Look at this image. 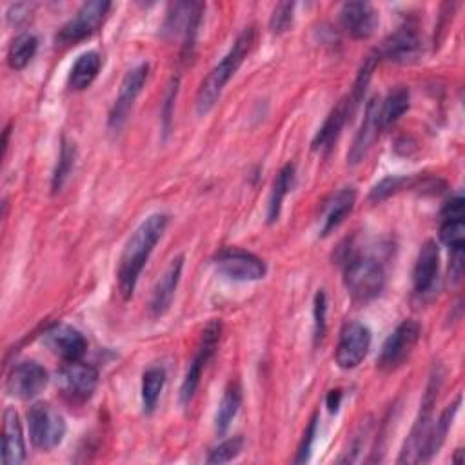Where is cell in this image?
<instances>
[{"mask_svg":"<svg viewBox=\"0 0 465 465\" xmlns=\"http://www.w3.org/2000/svg\"><path fill=\"white\" fill-rule=\"evenodd\" d=\"M381 131V125H380V98L374 96L369 104H367V109H365V116H363V122L352 140V145H351V151L347 154V160L349 163L356 165L360 163L369 149L372 147L374 140L378 138Z\"/></svg>","mask_w":465,"mask_h":465,"instance_id":"19","label":"cell"},{"mask_svg":"<svg viewBox=\"0 0 465 465\" xmlns=\"http://www.w3.org/2000/svg\"><path fill=\"white\" fill-rule=\"evenodd\" d=\"M450 280L458 283L463 274V249H452L450 251Z\"/></svg>","mask_w":465,"mask_h":465,"instance_id":"39","label":"cell"},{"mask_svg":"<svg viewBox=\"0 0 465 465\" xmlns=\"http://www.w3.org/2000/svg\"><path fill=\"white\" fill-rule=\"evenodd\" d=\"M340 398H341V392H340V391H331V392L327 394V407H329L331 412H334V411L338 409Z\"/></svg>","mask_w":465,"mask_h":465,"instance_id":"41","label":"cell"},{"mask_svg":"<svg viewBox=\"0 0 465 465\" xmlns=\"http://www.w3.org/2000/svg\"><path fill=\"white\" fill-rule=\"evenodd\" d=\"M243 447V438L242 436H232L225 441H222L220 445H216L209 456H207V463H227L231 460H234L240 450Z\"/></svg>","mask_w":465,"mask_h":465,"instance_id":"34","label":"cell"},{"mask_svg":"<svg viewBox=\"0 0 465 465\" xmlns=\"http://www.w3.org/2000/svg\"><path fill=\"white\" fill-rule=\"evenodd\" d=\"M371 331L360 322H349L341 327L336 345V363L341 369L358 367L371 349Z\"/></svg>","mask_w":465,"mask_h":465,"instance_id":"13","label":"cell"},{"mask_svg":"<svg viewBox=\"0 0 465 465\" xmlns=\"http://www.w3.org/2000/svg\"><path fill=\"white\" fill-rule=\"evenodd\" d=\"M438 380H430L425 398L421 401V409L420 414L411 429V434L405 440V445L401 449V454L398 458V463H418L420 452L423 449V443L427 440V434L430 430L432 425V405L436 401V394H438V387H440V376H436Z\"/></svg>","mask_w":465,"mask_h":465,"instance_id":"12","label":"cell"},{"mask_svg":"<svg viewBox=\"0 0 465 465\" xmlns=\"http://www.w3.org/2000/svg\"><path fill=\"white\" fill-rule=\"evenodd\" d=\"M420 338V325L412 320L401 322L383 341L380 356H378V367L383 371H394L398 369L412 352L414 345Z\"/></svg>","mask_w":465,"mask_h":465,"instance_id":"8","label":"cell"},{"mask_svg":"<svg viewBox=\"0 0 465 465\" xmlns=\"http://www.w3.org/2000/svg\"><path fill=\"white\" fill-rule=\"evenodd\" d=\"M100 67H102V58L96 51L82 53L71 67L69 80H67L69 87L74 91L87 89L93 84V80L98 76Z\"/></svg>","mask_w":465,"mask_h":465,"instance_id":"25","label":"cell"},{"mask_svg":"<svg viewBox=\"0 0 465 465\" xmlns=\"http://www.w3.org/2000/svg\"><path fill=\"white\" fill-rule=\"evenodd\" d=\"M31 443L40 450H51L58 447L65 436V421L47 403H35L27 412Z\"/></svg>","mask_w":465,"mask_h":465,"instance_id":"4","label":"cell"},{"mask_svg":"<svg viewBox=\"0 0 465 465\" xmlns=\"http://www.w3.org/2000/svg\"><path fill=\"white\" fill-rule=\"evenodd\" d=\"M343 283L352 302L369 303L383 291L385 269L372 254L351 252L345 258Z\"/></svg>","mask_w":465,"mask_h":465,"instance_id":"3","label":"cell"},{"mask_svg":"<svg viewBox=\"0 0 465 465\" xmlns=\"http://www.w3.org/2000/svg\"><path fill=\"white\" fill-rule=\"evenodd\" d=\"M74 160H76V149L73 143H69L67 140L62 142V147H60V154H58V162H56V167L53 171V178H51V189L53 193L60 191L67 178L71 176V171L74 167Z\"/></svg>","mask_w":465,"mask_h":465,"instance_id":"31","label":"cell"},{"mask_svg":"<svg viewBox=\"0 0 465 465\" xmlns=\"http://www.w3.org/2000/svg\"><path fill=\"white\" fill-rule=\"evenodd\" d=\"M351 118L349 114V109H347V102L345 100H340L332 109L331 113L327 114L325 122L322 124V127L318 129V133L314 134L312 138V149L318 151V153H325L329 151L334 142L338 140L345 122Z\"/></svg>","mask_w":465,"mask_h":465,"instance_id":"22","label":"cell"},{"mask_svg":"<svg viewBox=\"0 0 465 465\" xmlns=\"http://www.w3.org/2000/svg\"><path fill=\"white\" fill-rule=\"evenodd\" d=\"M312 314H314V343L322 341L325 336V329H327V296L325 292L320 289L314 296V307H312Z\"/></svg>","mask_w":465,"mask_h":465,"instance_id":"35","label":"cell"},{"mask_svg":"<svg viewBox=\"0 0 465 465\" xmlns=\"http://www.w3.org/2000/svg\"><path fill=\"white\" fill-rule=\"evenodd\" d=\"M42 343L58 358H62L65 363L67 361H78L85 351H87V341L84 338V334L67 325V323H54L51 325L44 336H42Z\"/></svg>","mask_w":465,"mask_h":465,"instance_id":"16","label":"cell"},{"mask_svg":"<svg viewBox=\"0 0 465 465\" xmlns=\"http://www.w3.org/2000/svg\"><path fill=\"white\" fill-rule=\"evenodd\" d=\"M202 13H203V4H194V2L173 4L167 13L163 31L169 35L180 33L183 36V44H182L183 58H189L193 54Z\"/></svg>","mask_w":465,"mask_h":465,"instance_id":"9","label":"cell"},{"mask_svg":"<svg viewBox=\"0 0 465 465\" xmlns=\"http://www.w3.org/2000/svg\"><path fill=\"white\" fill-rule=\"evenodd\" d=\"M378 56L387 58L391 62H411L420 53V38L412 25H401L396 29L381 45L380 51H376Z\"/></svg>","mask_w":465,"mask_h":465,"instance_id":"20","label":"cell"},{"mask_svg":"<svg viewBox=\"0 0 465 465\" xmlns=\"http://www.w3.org/2000/svg\"><path fill=\"white\" fill-rule=\"evenodd\" d=\"M47 381H49L47 371L40 363L27 360L15 365L9 371L5 378V391L13 398L31 400L45 389Z\"/></svg>","mask_w":465,"mask_h":465,"instance_id":"14","label":"cell"},{"mask_svg":"<svg viewBox=\"0 0 465 465\" xmlns=\"http://www.w3.org/2000/svg\"><path fill=\"white\" fill-rule=\"evenodd\" d=\"M409 89L405 85H396L387 93L383 100H380V125L387 129L392 125L407 109H409Z\"/></svg>","mask_w":465,"mask_h":465,"instance_id":"26","label":"cell"},{"mask_svg":"<svg viewBox=\"0 0 465 465\" xmlns=\"http://www.w3.org/2000/svg\"><path fill=\"white\" fill-rule=\"evenodd\" d=\"M220 332H222V325L218 320H213L205 325L203 332H202V338H200V343H198V349L187 367V372H185V378L182 381V387H180V401L182 403H189L200 385V378L203 374V369L205 365L209 363V360L213 358L216 347H218V340H220Z\"/></svg>","mask_w":465,"mask_h":465,"instance_id":"5","label":"cell"},{"mask_svg":"<svg viewBox=\"0 0 465 465\" xmlns=\"http://www.w3.org/2000/svg\"><path fill=\"white\" fill-rule=\"evenodd\" d=\"M240 405H242V389L236 381H231L223 391V396L218 403V411L214 418V425L220 434H223L229 429L231 421L240 411Z\"/></svg>","mask_w":465,"mask_h":465,"instance_id":"27","label":"cell"},{"mask_svg":"<svg viewBox=\"0 0 465 465\" xmlns=\"http://www.w3.org/2000/svg\"><path fill=\"white\" fill-rule=\"evenodd\" d=\"M165 385V371L162 367H149L142 376V405L151 414L158 403L162 389Z\"/></svg>","mask_w":465,"mask_h":465,"instance_id":"30","label":"cell"},{"mask_svg":"<svg viewBox=\"0 0 465 465\" xmlns=\"http://www.w3.org/2000/svg\"><path fill=\"white\" fill-rule=\"evenodd\" d=\"M252 44H254V27L249 25L236 36V40L232 42L227 54L209 71V74L202 82V85L196 93L198 114H207L214 107L223 87L234 76V73L240 69L245 56L251 53Z\"/></svg>","mask_w":465,"mask_h":465,"instance_id":"2","label":"cell"},{"mask_svg":"<svg viewBox=\"0 0 465 465\" xmlns=\"http://www.w3.org/2000/svg\"><path fill=\"white\" fill-rule=\"evenodd\" d=\"M316 425H318V418L314 416L303 434V440L300 443V449H298V454L294 458L296 463H303L309 460V454H311V447H312V441H314V434H316Z\"/></svg>","mask_w":465,"mask_h":465,"instance_id":"37","label":"cell"},{"mask_svg":"<svg viewBox=\"0 0 465 465\" xmlns=\"http://www.w3.org/2000/svg\"><path fill=\"white\" fill-rule=\"evenodd\" d=\"M109 9H111L109 2H102V0L84 2L80 9L74 13V16L62 25V29L56 35V40L64 45H69L91 36L104 24Z\"/></svg>","mask_w":465,"mask_h":465,"instance_id":"7","label":"cell"},{"mask_svg":"<svg viewBox=\"0 0 465 465\" xmlns=\"http://www.w3.org/2000/svg\"><path fill=\"white\" fill-rule=\"evenodd\" d=\"M58 385L62 394L74 403L87 401L98 385V371L89 365L78 361H67L58 372Z\"/></svg>","mask_w":465,"mask_h":465,"instance_id":"10","label":"cell"},{"mask_svg":"<svg viewBox=\"0 0 465 465\" xmlns=\"http://www.w3.org/2000/svg\"><path fill=\"white\" fill-rule=\"evenodd\" d=\"M29 13L31 11H29L27 4H15V5H11V9L7 13V20L15 25H20L29 20Z\"/></svg>","mask_w":465,"mask_h":465,"instance_id":"40","label":"cell"},{"mask_svg":"<svg viewBox=\"0 0 465 465\" xmlns=\"http://www.w3.org/2000/svg\"><path fill=\"white\" fill-rule=\"evenodd\" d=\"M440 238L450 251L452 249H463V245H465V222H463V218L441 220Z\"/></svg>","mask_w":465,"mask_h":465,"instance_id":"32","label":"cell"},{"mask_svg":"<svg viewBox=\"0 0 465 465\" xmlns=\"http://www.w3.org/2000/svg\"><path fill=\"white\" fill-rule=\"evenodd\" d=\"M463 198L461 196H454L449 202H445V205L441 207L440 218L441 220H454V218H463Z\"/></svg>","mask_w":465,"mask_h":465,"instance_id":"38","label":"cell"},{"mask_svg":"<svg viewBox=\"0 0 465 465\" xmlns=\"http://www.w3.org/2000/svg\"><path fill=\"white\" fill-rule=\"evenodd\" d=\"M460 403H461V398L458 396L456 401H454L452 405H449V407L441 412V416L436 420V423L430 425V430H429L427 440H425V443H423V449H421V452H420L418 463L429 461V460L438 452V449L443 445L445 436H447V432H449V427H450V423H452L454 414L458 412Z\"/></svg>","mask_w":465,"mask_h":465,"instance_id":"24","label":"cell"},{"mask_svg":"<svg viewBox=\"0 0 465 465\" xmlns=\"http://www.w3.org/2000/svg\"><path fill=\"white\" fill-rule=\"evenodd\" d=\"M0 460L4 465H18L25 460V443H24L22 425L16 411L11 407L4 411Z\"/></svg>","mask_w":465,"mask_h":465,"instance_id":"21","label":"cell"},{"mask_svg":"<svg viewBox=\"0 0 465 465\" xmlns=\"http://www.w3.org/2000/svg\"><path fill=\"white\" fill-rule=\"evenodd\" d=\"M213 263L220 274L236 282H256L262 280L267 272L265 262L262 258L238 247L222 249L214 256Z\"/></svg>","mask_w":465,"mask_h":465,"instance_id":"6","label":"cell"},{"mask_svg":"<svg viewBox=\"0 0 465 465\" xmlns=\"http://www.w3.org/2000/svg\"><path fill=\"white\" fill-rule=\"evenodd\" d=\"M147 76H149V65L145 62L134 65L131 71L125 73V76L120 84L118 96L114 98V104L109 111L107 124H109L111 131H120V127L125 124V120L129 116V111L133 109L134 100L142 93Z\"/></svg>","mask_w":465,"mask_h":465,"instance_id":"11","label":"cell"},{"mask_svg":"<svg viewBox=\"0 0 465 465\" xmlns=\"http://www.w3.org/2000/svg\"><path fill=\"white\" fill-rule=\"evenodd\" d=\"M292 11H294V4L292 2H283L278 4L271 15L269 20V27L272 33H283L287 31V27L292 24Z\"/></svg>","mask_w":465,"mask_h":465,"instance_id":"36","label":"cell"},{"mask_svg":"<svg viewBox=\"0 0 465 465\" xmlns=\"http://www.w3.org/2000/svg\"><path fill=\"white\" fill-rule=\"evenodd\" d=\"M294 182V165L287 163L280 169V173L274 178L272 183V191L269 196V203H267V222L272 223L278 220L280 211H282V202L285 198V194L289 193V189L292 187Z\"/></svg>","mask_w":465,"mask_h":465,"instance_id":"28","label":"cell"},{"mask_svg":"<svg viewBox=\"0 0 465 465\" xmlns=\"http://www.w3.org/2000/svg\"><path fill=\"white\" fill-rule=\"evenodd\" d=\"M416 183V178H409V176H389L383 178L380 183H376L371 191V200L372 202H381L385 198H389L391 194L407 189L411 185Z\"/></svg>","mask_w":465,"mask_h":465,"instance_id":"33","label":"cell"},{"mask_svg":"<svg viewBox=\"0 0 465 465\" xmlns=\"http://www.w3.org/2000/svg\"><path fill=\"white\" fill-rule=\"evenodd\" d=\"M438 272H440V251L436 242L427 240L416 258L414 271H412V289L418 300H429L438 285Z\"/></svg>","mask_w":465,"mask_h":465,"instance_id":"15","label":"cell"},{"mask_svg":"<svg viewBox=\"0 0 465 465\" xmlns=\"http://www.w3.org/2000/svg\"><path fill=\"white\" fill-rule=\"evenodd\" d=\"M354 202H356L354 187H343L341 191H338L331 198V202L325 205V211H323V216H322L320 234L327 236L331 231H334L345 220V216L352 211Z\"/></svg>","mask_w":465,"mask_h":465,"instance_id":"23","label":"cell"},{"mask_svg":"<svg viewBox=\"0 0 465 465\" xmlns=\"http://www.w3.org/2000/svg\"><path fill=\"white\" fill-rule=\"evenodd\" d=\"M36 49H38V40H36L35 35H31V33L18 35L11 42L9 51H7L9 67L15 69V71L24 69L33 60V56L36 54Z\"/></svg>","mask_w":465,"mask_h":465,"instance_id":"29","label":"cell"},{"mask_svg":"<svg viewBox=\"0 0 465 465\" xmlns=\"http://www.w3.org/2000/svg\"><path fill=\"white\" fill-rule=\"evenodd\" d=\"M182 269H183V256H176L174 260H171L169 267L163 271V274L156 282L149 300V314L153 318H160L169 311L176 287L180 283Z\"/></svg>","mask_w":465,"mask_h":465,"instance_id":"18","label":"cell"},{"mask_svg":"<svg viewBox=\"0 0 465 465\" xmlns=\"http://www.w3.org/2000/svg\"><path fill=\"white\" fill-rule=\"evenodd\" d=\"M167 223H169V216L165 213H154V214H149L129 236L122 251L118 271H116L118 289L124 300H129L133 296L140 272L147 263L154 245L162 238Z\"/></svg>","mask_w":465,"mask_h":465,"instance_id":"1","label":"cell"},{"mask_svg":"<svg viewBox=\"0 0 465 465\" xmlns=\"http://www.w3.org/2000/svg\"><path fill=\"white\" fill-rule=\"evenodd\" d=\"M340 24L349 36L363 40L374 33L378 13L369 2H345L340 9Z\"/></svg>","mask_w":465,"mask_h":465,"instance_id":"17","label":"cell"}]
</instances>
